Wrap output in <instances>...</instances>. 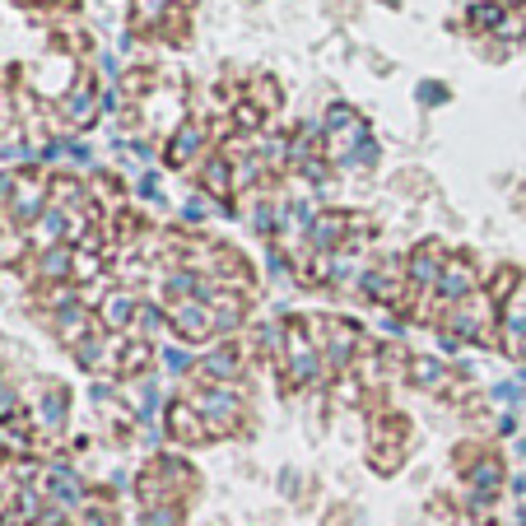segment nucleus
Segmentation results:
<instances>
[{"label":"nucleus","instance_id":"nucleus-1","mask_svg":"<svg viewBox=\"0 0 526 526\" xmlns=\"http://www.w3.org/2000/svg\"><path fill=\"white\" fill-rule=\"evenodd\" d=\"M168 321H173V331L187 336V340H206V336L215 331V312H210V303H173Z\"/></svg>","mask_w":526,"mask_h":526},{"label":"nucleus","instance_id":"nucleus-2","mask_svg":"<svg viewBox=\"0 0 526 526\" xmlns=\"http://www.w3.org/2000/svg\"><path fill=\"white\" fill-rule=\"evenodd\" d=\"M168 429H173L177 442H200V438H210V429H206V420H200L196 406H173V410H168Z\"/></svg>","mask_w":526,"mask_h":526},{"label":"nucleus","instance_id":"nucleus-3","mask_svg":"<svg viewBox=\"0 0 526 526\" xmlns=\"http://www.w3.org/2000/svg\"><path fill=\"white\" fill-rule=\"evenodd\" d=\"M410 279H415V285H438V279H442L438 248H420V252L410 257Z\"/></svg>","mask_w":526,"mask_h":526},{"label":"nucleus","instance_id":"nucleus-4","mask_svg":"<svg viewBox=\"0 0 526 526\" xmlns=\"http://www.w3.org/2000/svg\"><path fill=\"white\" fill-rule=\"evenodd\" d=\"M182 521H187V503H177V499L149 503V508L140 512V526H182Z\"/></svg>","mask_w":526,"mask_h":526},{"label":"nucleus","instance_id":"nucleus-5","mask_svg":"<svg viewBox=\"0 0 526 526\" xmlns=\"http://www.w3.org/2000/svg\"><path fill=\"white\" fill-rule=\"evenodd\" d=\"M200 373H206L215 387L228 382V378L238 373V354H233V349H224V354H206V359H200Z\"/></svg>","mask_w":526,"mask_h":526},{"label":"nucleus","instance_id":"nucleus-6","mask_svg":"<svg viewBox=\"0 0 526 526\" xmlns=\"http://www.w3.org/2000/svg\"><path fill=\"white\" fill-rule=\"evenodd\" d=\"M136 312H140V308L131 303V294H112V298L103 303V327H116V331H121Z\"/></svg>","mask_w":526,"mask_h":526},{"label":"nucleus","instance_id":"nucleus-7","mask_svg":"<svg viewBox=\"0 0 526 526\" xmlns=\"http://www.w3.org/2000/svg\"><path fill=\"white\" fill-rule=\"evenodd\" d=\"M499 480H503V466H499L494 457H484V461L470 470V484H475V494H484V499H490V494L499 490Z\"/></svg>","mask_w":526,"mask_h":526},{"label":"nucleus","instance_id":"nucleus-8","mask_svg":"<svg viewBox=\"0 0 526 526\" xmlns=\"http://www.w3.org/2000/svg\"><path fill=\"white\" fill-rule=\"evenodd\" d=\"M52 494L61 503H79V494H85V490H79V480L70 470H52Z\"/></svg>","mask_w":526,"mask_h":526},{"label":"nucleus","instance_id":"nucleus-9","mask_svg":"<svg viewBox=\"0 0 526 526\" xmlns=\"http://www.w3.org/2000/svg\"><path fill=\"white\" fill-rule=\"evenodd\" d=\"M340 233H345V224H340V215L331 219H317V228H312V242H317V248H336V242H340Z\"/></svg>","mask_w":526,"mask_h":526},{"label":"nucleus","instance_id":"nucleus-10","mask_svg":"<svg viewBox=\"0 0 526 526\" xmlns=\"http://www.w3.org/2000/svg\"><path fill=\"white\" fill-rule=\"evenodd\" d=\"M438 378H442V369L433 359H415V382H424V387H438Z\"/></svg>","mask_w":526,"mask_h":526},{"label":"nucleus","instance_id":"nucleus-11","mask_svg":"<svg viewBox=\"0 0 526 526\" xmlns=\"http://www.w3.org/2000/svg\"><path fill=\"white\" fill-rule=\"evenodd\" d=\"M164 363H168L173 373H182V369H191V354H182V349H168V354H164Z\"/></svg>","mask_w":526,"mask_h":526},{"label":"nucleus","instance_id":"nucleus-12","mask_svg":"<svg viewBox=\"0 0 526 526\" xmlns=\"http://www.w3.org/2000/svg\"><path fill=\"white\" fill-rule=\"evenodd\" d=\"M158 321H164V317H158V308H140V331H154Z\"/></svg>","mask_w":526,"mask_h":526}]
</instances>
